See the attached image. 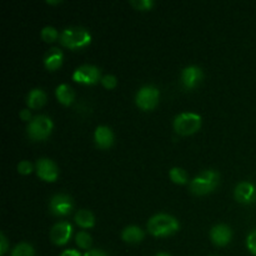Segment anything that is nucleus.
Returning <instances> with one entry per match:
<instances>
[{
	"label": "nucleus",
	"instance_id": "3",
	"mask_svg": "<svg viewBox=\"0 0 256 256\" xmlns=\"http://www.w3.org/2000/svg\"><path fill=\"white\" fill-rule=\"evenodd\" d=\"M219 172H215V170H205L192 180L190 192L195 195H199V196L210 194L216 189V186L219 185Z\"/></svg>",
	"mask_w": 256,
	"mask_h": 256
},
{
	"label": "nucleus",
	"instance_id": "26",
	"mask_svg": "<svg viewBox=\"0 0 256 256\" xmlns=\"http://www.w3.org/2000/svg\"><path fill=\"white\" fill-rule=\"evenodd\" d=\"M18 172L22 175H29L32 172V164L28 160H22L18 164Z\"/></svg>",
	"mask_w": 256,
	"mask_h": 256
},
{
	"label": "nucleus",
	"instance_id": "11",
	"mask_svg": "<svg viewBox=\"0 0 256 256\" xmlns=\"http://www.w3.org/2000/svg\"><path fill=\"white\" fill-rule=\"evenodd\" d=\"M234 196L240 204H252L256 200V188L249 182H239L234 190Z\"/></svg>",
	"mask_w": 256,
	"mask_h": 256
},
{
	"label": "nucleus",
	"instance_id": "9",
	"mask_svg": "<svg viewBox=\"0 0 256 256\" xmlns=\"http://www.w3.org/2000/svg\"><path fill=\"white\" fill-rule=\"evenodd\" d=\"M35 170H36L38 176L46 182H56L58 176H59V169H58L56 164L46 158L38 160Z\"/></svg>",
	"mask_w": 256,
	"mask_h": 256
},
{
	"label": "nucleus",
	"instance_id": "4",
	"mask_svg": "<svg viewBox=\"0 0 256 256\" xmlns=\"http://www.w3.org/2000/svg\"><path fill=\"white\" fill-rule=\"evenodd\" d=\"M202 124V116L195 112H182L174 119V130L179 135L188 136L200 130Z\"/></svg>",
	"mask_w": 256,
	"mask_h": 256
},
{
	"label": "nucleus",
	"instance_id": "2",
	"mask_svg": "<svg viewBox=\"0 0 256 256\" xmlns=\"http://www.w3.org/2000/svg\"><path fill=\"white\" fill-rule=\"evenodd\" d=\"M60 44L68 49H82L92 42V35L86 29L80 26L66 28L60 34Z\"/></svg>",
	"mask_w": 256,
	"mask_h": 256
},
{
	"label": "nucleus",
	"instance_id": "13",
	"mask_svg": "<svg viewBox=\"0 0 256 256\" xmlns=\"http://www.w3.org/2000/svg\"><path fill=\"white\" fill-rule=\"evenodd\" d=\"M210 239L216 246H226L232 239V232L228 225L218 224L210 230Z\"/></svg>",
	"mask_w": 256,
	"mask_h": 256
},
{
	"label": "nucleus",
	"instance_id": "15",
	"mask_svg": "<svg viewBox=\"0 0 256 256\" xmlns=\"http://www.w3.org/2000/svg\"><path fill=\"white\" fill-rule=\"evenodd\" d=\"M62 59H64V55H62V50L58 49V48H52L46 52L44 58L45 68L50 72L58 70L62 65Z\"/></svg>",
	"mask_w": 256,
	"mask_h": 256
},
{
	"label": "nucleus",
	"instance_id": "27",
	"mask_svg": "<svg viewBox=\"0 0 256 256\" xmlns=\"http://www.w3.org/2000/svg\"><path fill=\"white\" fill-rule=\"evenodd\" d=\"M246 246L248 249L250 250V252L256 256V230H254V232H252L248 235Z\"/></svg>",
	"mask_w": 256,
	"mask_h": 256
},
{
	"label": "nucleus",
	"instance_id": "19",
	"mask_svg": "<svg viewBox=\"0 0 256 256\" xmlns=\"http://www.w3.org/2000/svg\"><path fill=\"white\" fill-rule=\"evenodd\" d=\"M75 222L82 229H92L95 225V218L92 212L86 209H82L75 214Z\"/></svg>",
	"mask_w": 256,
	"mask_h": 256
},
{
	"label": "nucleus",
	"instance_id": "28",
	"mask_svg": "<svg viewBox=\"0 0 256 256\" xmlns=\"http://www.w3.org/2000/svg\"><path fill=\"white\" fill-rule=\"evenodd\" d=\"M0 245H2V246H0V255L2 256L5 252H8V246H9V245H8V240H6V238H5L4 232H2V234H0Z\"/></svg>",
	"mask_w": 256,
	"mask_h": 256
},
{
	"label": "nucleus",
	"instance_id": "17",
	"mask_svg": "<svg viewBox=\"0 0 256 256\" xmlns=\"http://www.w3.org/2000/svg\"><path fill=\"white\" fill-rule=\"evenodd\" d=\"M55 94H56V99L59 100L60 104L65 105V106H69L75 99L74 90L68 84H60L55 90Z\"/></svg>",
	"mask_w": 256,
	"mask_h": 256
},
{
	"label": "nucleus",
	"instance_id": "31",
	"mask_svg": "<svg viewBox=\"0 0 256 256\" xmlns=\"http://www.w3.org/2000/svg\"><path fill=\"white\" fill-rule=\"evenodd\" d=\"M60 256H82V254L75 249H68V250H64Z\"/></svg>",
	"mask_w": 256,
	"mask_h": 256
},
{
	"label": "nucleus",
	"instance_id": "21",
	"mask_svg": "<svg viewBox=\"0 0 256 256\" xmlns=\"http://www.w3.org/2000/svg\"><path fill=\"white\" fill-rule=\"evenodd\" d=\"M12 256H35V250L28 242H20L12 249Z\"/></svg>",
	"mask_w": 256,
	"mask_h": 256
},
{
	"label": "nucleus",
	"instance_id": "32",
	"mask_svg": "<svg viewBox=\"0 0 256 256\" xmlns=\"http://www.w3.org/2000/svg\"><path fill=\"white\" fill-rule=\"evenodd\" d=\"M155 256H172V255L166 254V252H159V254H156Z\"/></svg>",
	"mask_w": 256,
	"mask_h": 256
},
{
	"label": "nucleus",
	"instance_id": "7",
	"mask_svg": "<svg viewBox=\"0 0 256 256\" xmlns=\"http://www.w3.org/2000/svg\"><path fill=\"white\" fill-rule=\"evenodd\" d=\"M72 80L82 85H95L102 80V72L94 65H82L74 72Z\"/></svg>",
	"mask_w": 256,
	"mask_h": 256
},
{
	"label": "nucleus",
	"instance_id": "20",
	"mask_svg": "<svg viewBox=\"0 0 256 256\" xmlns=\"http://www.w3.org/2000/svg\"><path fill=\"white\" fill-rule=\"evenodd\" d=\"M169 176L172 182L178 185H185L188 182V172L182 168H172L170 169Z\"/></svg>",
	"mask_w": 256,
	"mask_h": 256
},
{
	"label": "nucleus",
	"instance_id": "8",
	"mask_svg": "<svg viewBox=\"0 0 256 256\" xmlns=\"http://www.w3.org/2000/svg\"><path fill=\"white\" fill-rule=\"evenodd\" d=\"M49 209L50 212L55 216H66L74 209V202L69 195L56 194L50 200Z\"/></svg>",
	"mask_w": 256,
	"mask_h": 256
},
{
	"label": "nucleus",
	"instance_id": "6",
	"mask_svg": "<svg viewBox=\"0 0 256 256\" xmlns=\"http://www.w3.org/2000/svg\"><path fill=\"white\" fill-rule=\"evenodd\" d=\"M160 92L159 90L155 86L152 85H148V86L142 88V89L138 92L136 98H135V102L136 105L144 112H149L156 108L158 102H159Z\"/></svg>",
	"mask_w": 256,
	"mask_h": 256
},
{
	"label": "nucleus",
	"instance_id": "12",
	"mask_svg": "<svg viewBox=\"0 0 256 256\" xmlns=\"http://www.w3.org/2000/svg\"><path fill=\"white\" fill-rule=\"evenodd\" d=\"M202 78H204V74L199 66H195V65L186 66L182 72V86L188 90L195 89L202 82Z\"/></svg>",
	"mask_w": 256,
	"mask_h": 256
},
{
	"label": "nucleus",
	"instance_id": "16",
	"mask_svg": "<svg viewBox=\"0 0 256 256\" xmlns=\"http://www.w3.org/2000/svg\"><path fill=\"white\" fill-rule=\"evenodd\" d=\"M144 232L139 226L130 225L122 232V239L128 244H139L144 240Z\"/></svg>",
	"mask_w": 256,
	"mask_h": 256
},
{
	"label": "nucleus",
	"instance_id": "22",
	"mask_svg": "<svg viewBox=\"0 0 256 256\" xmlns=\"http://www.w3.org/2000/svg\"><path fill=\"white\" fill-rule=\"evenodd\" d=\"M75 242H76L78 246L82 250H89L92 244V236H90V234H88L86 232H78L76 238H75Z\"/></svg>",
	"mask_w": 256,
	"mask_h": 256
},
{
	"label": "nucleus",
	"instance_id": "1",
	"mask_svg": "<svg viewBox=\"0 0 256 256\" xmlns=\"http://www.w3.org/2000/svg\"><path fill=\"white\" fill-rule=\"evenodd\" d=\"M179 222L169 214H156L148 222V232L156 238H166L179 230Z\"/></svg>",
	"mask_w": 256,
	"mask_h": 256
},
{
	"label": "nucleus",
	"instance_id": "30",
	"mask_svg": "<svg viewBox=\"0 0 256 256\" xmlns=\"http://www.w3.org/2000/svg\"><path fill=\"white\" fill-rule=\"evenodd\" d=\"M84 256H109V255H108L105 252H102V250L94 249V250H89V252H85Z\"/></svg>",
	"mask_w": 256,
	"mask_h": 256
},
{
	"label": "nucleus",
	"instance_id": "33",
	"mask_svg": "<svg viewBox=\"0 0 256 256\" xmlns=\"http://www.w3.org/2000/svg\"><path fill=\"white\" fill-rule=\"evenodd\" d=\"M62 2H48V4H60Z\"/></svg>",
	"mask_w": 256,
	"mask_h": 256
},
{
	"label": "nucleus",
	"instance_id": "29",
	"mask_svg": "<svg viewBox=\"0 0 256 256\" xmlns=\"http://www.w3.org/2000/svg\"><path fill=\"white\" fill-rule=\"evenodd\" d=\"M20 119L24 120V122H32V112H30L29 109H22V112H20Z\"/></svg>",
	"mask_w": 256,
	"mask_h": 256
},
{
	"label": "nucleus",
	"instance_id": "23",
	"mask_svg": "<svg viewBox=\"0 0 256 256\" xmlns=\"http://www.w3.org/2000/svg\"><path fill=\"white\" fill-rule=\"evenodd\" d=\"M40 35H42V39L44 40L45 42H56V40L60 38L58 30L55 29V28H52V26L42 28Z\"/></svg>",
	"mask_w": 256,
	"mask_h": 256
},
{
	"label": "nucleus",
	"instance_id": "25",
	"mask_svg": "<svg viewBox=\"0 0 256 256\" xmlns=\"http://www.w3.org/2000/svg\"><path fill=\"white\" fill-rule=\"evenodd\" d=\"M102 84L105 89L112 90L116 88L118 80L114 75H105V76L102 78Z\"/></svg>",
	"mask_w": 256,
	"mask_h": 256
},
{
	"label": "nucleus",
	"instance_id": "5",
	"mask_svg": "<svg viewBox=\"0 0 256 256\" xmlns=\"http://www.w3.org/2000/svg\"><path fill=\"white\" fill-rule=\"evenodd\" d=\"M54 129L52 120L46 115H38L32 118L28 125V136L34 142H42L48 139Z\"/></svg>",
	"mask_w": 256,
	"mask_h": 256
},
{
	"label": "nucleus",
	"instance_id": "24",
	"mask_svg": "<svg viewBox=\"0 0 256 256\" xmlns=\"http://www.w3.org/2000/svg\"><path fill=\"white\" fill-rule=\"evenodd\" d=\"M130 5L134 9L140 10V12H149L154 8L155 2L152 0H132V2H130Z\"/></svg>",
	"mask_w": 256,
	"mask_h": 256
},
{
	"label": "nucleus",
	"instance_id": "10",
	"mask_svg": "<svg viewBox=\"0 0 256 256\" xmlns=\"http://www.w3.org/2000/svg\"><path fill=\"white\" fill-rule=\"evenodd\" d=\"M72 235V226L70 222H62L55 224L50 230V240L58 246L68 244Z\"/></svg>",
	"mask_w": 256,
	"mask_h": 256
},
{
	"label": "nucleus",
	"instance_id": "18",
	"mask_svg": "<svg viewBox=\"0 0 256 256\" xmlns=\"http://www.w3.org/2000/svg\"><path fill=\"white\" fill-rule=\"evenodd\" d=\"M46 102V94L42 89H32L29 92L26 99V104L30 109H40Z\"/></svg>",
	"mask_w": 256,
	"mask_h": 256
},
{
	"label": "nucleus",
	"instance_id": "14",
	"mask_svg": "<svg viewBox=\"0 0 256 256\" xmlns=\"http://www.w3.org/2000/svg\"><path fill=\"white\" fill-rule=\"evenodd\" d=\"M94 140L98 148H100L102 150H106L109 148H112V144H114V132H112L110 128L104 126V125L102 126H98L94 132Z\"/></svg>",
	"mask_w": 256,
	"mask_h": 256
}]
</instances>
